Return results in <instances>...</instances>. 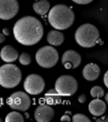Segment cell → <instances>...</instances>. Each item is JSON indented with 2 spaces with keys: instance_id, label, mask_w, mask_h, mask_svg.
Wrapping results in <instances>:
<instances>
[{
  "instance_id": "6da1fadb",
  "label": "cell",
  "mask_w": 108,
  "mask_h": 122,
  "mask_svg": "<svg viewBox=\"0 0 108 122\" xmlns=\"http://www.w3.org/2000/svg\"><path fill=\"white\" fill-rule=\"evenodd\" d=\"M44 35L43 24L38 18L25 16L19 19L14 26V36L17 42L25 46L38 43Z\"/></svg>"
},
{
  "instance_id": "7a4b0ae2",
  "label": "cell",
  "mask_w": 108,
  "mask_h": 122,
  "mask_svg": "<svg viewBox=\"0 0 108 122\" xmlns=\"http://www.w3.org/2000/svg\"><path fill=\"white\" fill-rule=\"evenodd\" d=\"M75 20V14L71 7L65 4L54 5L49 10L48 21L52 27L57 30H65L71 27Z\"/></svg>"
},
{
  "instance_id": "3957f363",
  "label": "cell",
  "mask_w": 108,
  "mask_h": 122,
  "mask_svg": "<svg viewBox=\"0 0 108 122\" xmlns=\"http://www.w3.org/2000/svg\"><path fill=\"white\" fill-rule=\"evenodd\" d=\"M100 39L98 28L89 23L82 24L75 32V40L78 45L83 48H91L97 44Z\"/></svg>"
},
{
  "instance_id": "277c9868",
  "label": "cell",
  "mask_w": 108,
  "mask_h": 122,
  "mask_svg": "<svg viewBox=\"0 0 108 122\" xmlns=\"http://www.w3.org/2000/svg\"><path fill=\"white\" fill-rule=\"evenodd\" d=\"M22 73L19 67L8 63L0 67V86L6 89L17 87L21 82Z\"/></svg>"
},
{
  "instance_id": "5b68a950",
  "label": "cell",
  "mask_w": 108,
  "mask_h": 122,
  "mask_svg": "<svg viewBox=\"0 0 108 122\" xmlns=\"http://www.w3.org/2000/svg\"><path fill=\"white\" fill-rule=\"evenodd\" d=\"M59 55L54 46H44L40 48L35 54V61L38 65L43 68H52L58 62Z\"/></svg>"
},
{
  "instance_id": "8992f818",
  "label": "cell",
  "mask_w": 108,
  "mask_h": 122,
  "mask_svg": "<svg viewBox=\"0 0 108 122\" xmlns=\"http://www.w3.org/2000/svg\"><path fill=\"white\" fill-rule=\"evenodd\" d=\"M78 82L71 75H61L55 81V90L60 96H72L77 92Z\"/></svg>"
},
{
  "instance_id": "52a82bcc",
  "label": "cell",
  "mask_w": 108,
  "mask_h": 122,
  "mask_svg": "<svg viewBox=\"0 0 108 122\" xmlns=\"http://www.w3.org/2000/svg\"><path fill=\"white\" fill-rule=\"evenodd\" d=\"M7 104L10 109L19 111V112H26L31 105V99L27 92H18L13 93L7 98Z\"/></svg>"
},
{
  "instance_id": "ba28073f",
  "label": "cell",
  "mask_w": 108,
  "mask_h": 122,
  "mask_svg": "<svg viewBox=\"0 0 108 122\" xmlns=\"http://www.w3.org/2000/svg\"><path fill=\"white\" fill-rule=\"evenodd\" d=\"M24 89L30 95H38L45 89V80L38 74H30L24 81Z\"/></svg>"
},
{
  "instance_id": "9c48e42d",
  "label": "cell",
  "mask_w": 108,
  "mask_h": 122,
  "mask_svg": "<svg viewBox=\"0 0 108 122\" xmlns=\"http://www.w3.org/2000/svg\"><path fill=\"white\" fill-rule=\"evenodd\" d=\"M18 0H0V19L9 20L19 12Z\"/></svg>"
},
{
  "instance_id": "30bf717a",
  "label": "cell",
  "mask_w": 108,
  "mask_h": 122,
  "mask_svg": "<svg viewBox=\"0 0 108 122\" xmlns=\"http://www.w3.org/2000/svg\"><path fill=\"white\" fill-rule=\"evenodd\" d=\"M54 109L50 104H40L34 111V119L38 122H49L54 118Z\"/></svg>"
},
{
  "instance_id": "8fae6325",
  "label": "cell",
  "mask_w": 108,
  "mask_h": 122,
  "mask_svg": "<svg viewBox=\"0 0 108 122\" xmlns=\"http://www.w3.org/2000/svg\"><path fill=\"white\" fill-rule=\"evenodd\" d=\"M61 63L63 67L66 69H75L79 67V65L81 64V55H80L77 51L75 50H66L65 53L62 54L61 57Z\"/></svg>"
},
{
  "instance_id": "7c38bea8",
  "label": "cell",
  "mask_w": 108,
  "mask_h": 122,
  "mask_svg": "<svg viewBox=\"0 0 108 122\" xmlns=\"http://www.w3.org/2000/svg\"><path fill=\"white\" fill-rule=\"evenodd\" d=\"M101 73V69L98 65L94 63H89L84 66L82 70V75L88 81H94V80L98 79Z\"/></svg>"
},
{
  "instance_id": "4fadbf2b",
  "label": "cell",
  "mask_w": 108,
  "mask_h": 122,
  "mask_svg": "<svg viewBox=\"0 0 108 122\" xmlns=\"http://www.w3.org/2000/svg\"><path fill=\"white\" fill-rule=\"evenodd\" d=\"M88 111L93 116L100 117L106 112V103L101 100V98H94L88 104Z\"/></svg>"
},
{
  "instance_id": "5bb4252c",
  "label": "cell",
  "mask_w": 108,
  "mask_h": 122,
  "mask_svg": "<svg viewBox=\"0 0 108 122\" xmlns=\"http://www.w3.org/2000/svg\"><path fill=\"white\" fill-rule=\"evenodd\" d=\"M0 57H1L2 61H4V62H6V63H13V62H15L16 60L19 59V53L13 46L6 45L1 49Z\"/></svg>"
},
{
  "instance_id": "9a60e30c",
  "label": "cell",
  "mask_w": 108,
  "mask_h": 122,
  "mask_svg": "<svg viewBox=\"0 0 108 122\" xmlns=\"http://www.w3.org/2000/svg\"><path fill=\"white\" fill-rule=\"evenodd\" d=\"M47 41H48V43L51 46H59L65 41V36L59 30L54 29L48 32V35H47Z\"/></svg>"
},
{
  "instance_id": "2e32d148",
  "label": "cell",
  "mask_w": 108,
  "mask_h": 122,
  "mask_svg": "<svg viewBox=\"0 0 108 122\" xmlns=\"http://www.w3.org/2000/svg\"><path fill=\"white\" fill-rule=\"evenodd\" d=\"M33 10H34L38 15H46L47 13H49L50 10V3L48 0H38V1H35L32 5Z\"/></svg>"
},
{
  "instance_id": "e0dca14e",
  "label": "cell",
  "mask_w": 108,
  "mask_h": 122,
  "mask_svg": "<svg viewBox=\"0 0 108 122\" xmlns=\"http://www.w3.org/2000/svg\"><path fill=\"white\" fill-rule=\"evenodd\" d=\"M59 97H60V95L56 92L55 89H51V90H49L48 92H46V94H45V99H46L47 103L50 105L58 103V102H59Z\"/></svg>"
},
{
  "instance_id": "ac0fdd59",
  "label": "cell",
  "mask_w": 108,
  "mask_h": 122,
  "mask_svg": "<svg viewBox=\"0 0 108 122\" xmlns=\"http://www.w3.org/2000/svg\"><path fill=\"white\" fill-rule=\"evenodd\" d=\"M24 116L19 113V111H14L7 114L5 117V121L6 122H23L24 121Z\"/></svg>"
},
{
  "instance_id": "d6986e66",
  "label": "cell",
  "mask_w": 108,
  "mask_h": 122,
  "mask_svg": "<svg viewBox=\"0 0 108 122\" xmlns=\"http://www.w3.org/2000/svg\"><path fill=\"white\" fill-rule=\"evenodd\" d=\"M90 95L93 98H102L104 96V90L100 86H96V87L91 88Z\"/></svg>"
},
{
  "instance_id": "ffe728a7",
  "label": "cell",
  "mask_w": 108,
  "mask_h": 122,
  "mask_svg": "<svg viewBox=\"0 0 108 122\" xmlns=\"http://www.w3.org/2000/svg\"><path fill=\"white\" fill-rule=\"evenodd\" d=\"M19 62L23 66H28L29 64L31 63V56H30V54H28L27 52H23V53H21V55L19 56Z\"/></svg>"
},
{
  "instance_id": "44dd1931",
  "label": "cell",
  "mask_w": 108,
  "mask_h": 122,
  "mask_svg": "<svg viewBox=\"0 0 108 122\" xmlns=\"http://www.w3.org/2000/svg\"><path fill=\"white\" fill-rule=\"evenodd\" d=\"M72 121L74 122H89L90 119L87 118L85 115H83V114H75L73 116V118H72Z\"/></svg>"
},
{
  "instance_id": "7402d4cb",
  "label": "cell",
  "mask_w": 108,
  "mask_h": 122,
  "mask_svg": "<svg viewBox=\"0 0 108 122\" xmlns=\"http://www.w3.org/2000/svg\"><path fill=\"white\" fill-rule=\"evenodd\" d=\"M73 2H75V3H77V4H88V3H90V2H93L94 0H72Z\"/></svg>"
},
{
  "instance_id": "603a6c76",
  "label": "cell",
  "mask_w": 108,
  "mask_h": 122,
  "mask_svg": "<svg viewBox=\"0 0 108 122\" xmlns=\"http://www.w3.org/2000/svg\"><path fill=\"white\" fill-rule=\"evenodd\" d=\"M78 100L80 103H84V102L86 101V95H85V94H81V95L78 97Z\"/></svg>"
},
{
  "instance_id": "cb8c5ba5",
  "label": "cell",
  "mask_w": 108,
  "mask_h": 122,
  "mask_svg": "<svg viewBox=\"0 0 108 122\" xmlns=\"http://www.w3.org/2000/svg\"><path fill=\"white\" fill-rule=\"evenodd\" d=\"M60 120L61 121H65V122H70L71 121V117L68 115V114H66V115H63L61 118H60Z\"/></svg>"
},
{
  "instance_id": "d4e9b609",
  "label": "cell",
  "mask_w": 108,
  "mask_h": 122,
  "mask_svg": "<svg viewBox=\"0 0 108 122\" xmlns=\"http://www.w3.org/2000/svg\"><path fill=\"white\" fill-rule=\"evenodd\" d=\"M96 121L97 122H108V117L107 116H104V117H102V118H98V119H96Z\"/></svg>"
},
{
  "instance_id": "484cf974",
  "label": "cell",
  "mask_w": 108,
  "mask_h": 122,
  "mask_svg": "<svg viewBox=\"0 0 108 122\" xmlns=\"http://www.w3.org/2000/svg\"><path fill=\"white\" fill-rule=\"evenodd\" d=\"M103 81H104V84L105 86L108 88V71L105 73V75H104V79H103Z\"/></svg>"
},
{
  "instance_id": "4316f807",
  "label": "cell",
  "mask_w": 108,
  "mask_h": 122,
  "mask_svg": "<svg viewBox=\"0 0 108 122\" xmlns=\"http://www.w3.org/2000/svg\"><path fill=\"white\" fill-rule=\"evenodd\" d=\"M2 34H4V36H8V35L10 34L9 28H7V27H5V28H3V30H2Z\"/></svg>"
},
{
  "instance_id": "83f0119b",
  "label": "cell",
  "mask_w": 108,
  "mask_h": 122,
  "mask_svg": "<svg viewBox=\"0 0 108 122\" xmlns=\"http://www.w3.org/2000/svg\"><path fill=\"white\" fill-rule=\"evenodd\" d=\"M5 41V36L4 34H0V43H3Z\"/></svg>"
},
{
  "instance_id": "f1b7e54d",
  "label": "cell",
  "mask_w": 108,
  "mask_h": 122,
  "mask_svg": "<svg viewBox=\"0 0 108 122\" xmlns=\"http://www.w3.org/2000/svg\"><path fill=\"white\" fill-rule=\"evenodd\" d=\"M2 104H3V98H2V97H0V107H2Z\"/></svg>"
},
{
  "instance_id": "f546056e",
  "label": "cell",
  "mask_w": 108,
  "mask_h": 122,
  "mask_svg": "<svg viewBox=\"0 0 108 122\" xmlns=\"http://www.w3.org/2000/svg\"><path fill=\"white\" fill-rule=\"evenodd\" d=\"M105 101H106V103L108 104V93L105 94Z\"/></svg>"
},
{
  "instance_id": "4dcf8cb0",
  "label": "cell",
  "mask_w": 108,
  "mask_h": 122,
  "mask_svg": "<svg viewBox=\"0 0 108 122\" xmlns=\"http://www.w3.org/2000/svg\"><path fill=\"white\" fill-rule=\"evenodd\" d=\"M0 122H2V119L1 118H0Z\"/></svg>"
},
{
  "instance_id": "1f68e13d",
  "label": "cell",
  "mask_w": 108,
  "mask_h": 122,
  "mask_svg": "<svg viewBox=\"0 0 108 122\" xmlns=\"http://www.w3.org/2000/svg\"><path fill=\"white\" fill-rule=\"evenodd\" d=\"M37 1H38V0H37Z\"/></svg>"
}]
</instances>
